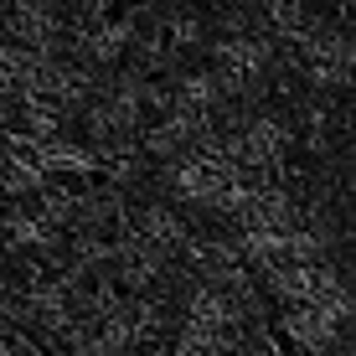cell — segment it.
<instances>
[{
  "mask_svg": "<svg viewBox=\"0 0 356 356\" xmlns=\"http://www.w3.org/2000/svg\"><path fill=\"white\" fill-rule=\"evenodd\" d=\"M289 63L300 67V78L310 83L315 93H341V88H351V83H356V26L321 16V26H315V31L289 52Z\"/></svg>",
  "mask_w": 356,
  "mask_h": 356,
  "instance_id": "cell-1",
  "label": "cell"
},
{
  "mask_svg": "<svg viewBox=\"0 0 356 356\" xmlns=\"http://www.w3.org/2000/svg\"><path fill=\"white\" fill-rule=\"evenodd\" d=\"M145 356H176V351H170V346H150V351H145Z\"/></svg>",
  "mask_w": 356,
  "mask_h": 356,
  "instance_id": "cell-10",
  "label": "cell"
},
{
  "mask_svg": "<svg viewBox=\"0 0 356 356\" xmlns=\"http://www.w3.org/2000/svg\"><path fill=\"white\" fill-rule=\"evenodd\" d=\"M16 341H21V330L10 325L6 315H0V356H10V351H16Z\"/></svg>",
  "mask_w": 356,
  "mask_h": 356,
  "instance_id": "cell-9",
  "label": "cell"
},
{
  "mask_svg": "<svg viewBox=\"0 0 356 356\" xmlns=\"http://www.w3.org/2000/svg\"><path fill=\"white\" fill-rule=\"evenodd\" d=\"M268 330L279 336V351L284 356H336L346 346L351 330L336 321V315H325L321 305H289V310H274V321Z\"/></svg>",
  "mask_w": 356,
  "mask_h": 356,
  "instance_id": "cell-2",
  "label": "cell"
},
{
  "mask_svg": "<svg viewBox=\"0 0 356 356\" xmlns=\"http://www.w3.org/2000/svg\"><path fill=\"white\" fill-rule=\"evenodd\" d=\"M72 36V10L57 0H10L6 10V42L26 47V52H47L63 57Z\"/></svg>",
  "mask_w": 356,
  "mask_h": 356,
  "instance_id": "cell-4",
  "label": "cell"
},
{
  "mask_svg": "<svg viewBox=\"0 0 356 356\" xmlns=\"http://www.w3.org/2000/svg\"><path fill=\"white\" fill-rule=\"evenodd\" d=\"M181 268L176 259H165L161 248H150V243L140 238V232H119L114 238V284L124 294H165V284H181Z\"/></svg>",
  "mask_w": 356,
  "mask_h": 356,
  "instance_id": "cell-3",
  "label": "cell"
},
{
  "mask_svg": "<svg viewBox=\"0 0 356 356\" xmlns=\"http://www.w3.org/2000/svg\"><path fill=\"white\" fill-rule=\"evenodd\" d=\"M6 10H10V6H0V42H6Z\"/></svg>",
  "mask_w": 356,
  "mask_h": 356,
  "instance_id": "cell-11",
  "label": "cell"
},
{
  "mask_svg": "<svg viewBox=\"0 0 356 356\" xmlns=\"http://www.w3.org/2000/svg\"><path fill=\"white\" fill-rule=\"evenodd\" d=\"M129 232H140L150 248H161L165 259H176L181 268H186V259L196 253V243H202V227H196L186 212H176L170 202H161V196H140V202H134Z\"/></svg>",
  "mask_w": 356,
  "mask_h": 356,
  "instance_id": "cell-5",
  "label": "cell"
},
{
  "mask_svg": "<svg viewBox=\"0 0 356 356\" xmlns=\"http://www.w3.org/2000/svg\"><path fill=\"white\" fill-rule=\"evenodd\" d=\"M232 356H284L279 351V341H274V330H253V336H243L238 346H232Z\"/></svg>",
  "mask_w": 356,
  "mask_h": 356,
  "instance_id": "cell-8",
  "label": "cell"
},
{
  "mask_svg": "<svg viewBox=\"0 0 356 356\" xmlns=\"http://www.w3.org/2000/svg\"><path fill=\"white\" fill-rule=\"evenodd\" d=\"M259 21H264V36H268V42L284 47V57H289L315 26H321L315 6H305V0H264V6H259Z\"/></svg>",
  "mask_w": 356,
  "mask_h": 356,
  "instance_id": "cell-7",
  "label": "cell"
},
{
  "mask_svg": "<svg viewBox=\"0 0 356 356\" xmlns=\"http://www.w3.org/2000/svg\"><path fill=\"white\" fill-rule=\"evenodd\" d=\"M341 279L336 264H289V268H274V274H264V300H274L279 310H289V305H315L321 294Z\"/></svg>",
  "mask_w": 356,
  "mask_h": 356,
  "instance_id": "cell-6",
  "label": "cell"
}]
</instances>
